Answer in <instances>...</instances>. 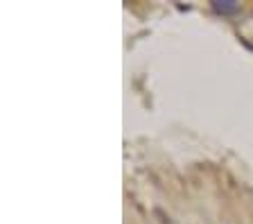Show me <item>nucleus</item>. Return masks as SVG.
<instances>
[{"label": "nucleus", "mask_w": 253, "mask_h": 224, "mask_svg": "<svg viewBox=\"0 0 253 224\" xmlns=\"http://www.w3.org/2000/svg\"><path fill=\"white\" fill-rule=\"evenodd\" d=\"M211 7L217 11V14H235V11L240 9V5L233 2V0H212Z\"/></svg>", "instance_id": "1"}]
</instances>
